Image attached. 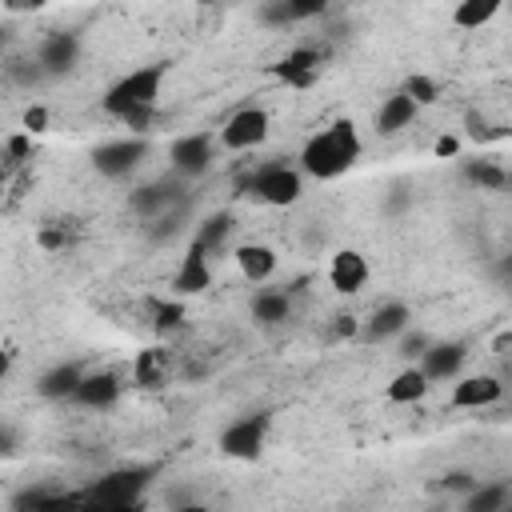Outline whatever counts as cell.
Instances as JSON below:
<instances>
[{"label": "cell", "instance_id": "cell-44", "mask_svg": "<svg viewBox=\"0 0 512 512\" xmlns=\"http://www.w3.org/2000/svg\"><path fill=\"white\" fill-rule=\"evenodd\" d=\"M456 148H460V144H456L452 136H440V140H436V156H456Z\"/></svg>", "mask_w": 512, "mask_h": 512}, {"label": "cell", "instance_id": "cell-46", "mask_svg": "<svg viewBox=\"0 0 512 512\" xmlns=\"http://www.w3.org/2000/svg\"><path fill=\"white\" fill-rule=\"evenodd\" d=\"M504 188H508V192H512V172H508V184H504Z\"/></svg>", "mask_w": 512, "mask_h": 512}, {"label": "cell", "instance_id": "cell-3", "mask_svg": "<svg viewBox=\"0 0 512 512\" xmlns=\"http://www.w3.org/2000/svg\"><path fill=\"white\" fill-rule=\"evenodd\" d=\"M160 84H164V64H144V68H136V72L120 76V80H116V84L104 92V112L120 120L128 108L156 104Z\"/></svg>", "mask_w": 512, "mask_h": 512}, {"label": "cell", "instance_id": "cell-40", "mask_svg": "<svg viewBox=\"0 0 512 512\" xmlns=\"http://www.w3.org/2000/svg\"><path fill=\"white\" fill-rule=\"evenodd\" d=\"M464 124H468V136H476V140L492 136V132H488V124H484V116H476V112H468V116H464Z\"/></svg>", "mask_w": 512, "mask_h": 512}, {"label": "cell", "instance_id": "cell-10", "mask_svg": "<svg viewBox=\"0 0 512 512\" xmlns=\"http://www.w3.org/2000/svg\"><path fill=\"white\" fill-rule=\"evenodd\" d=\"M36 60H40V68H44L48 76H68V72L76 68V60H80V40H76V32H52V36H44Z\"/></svg>", "mask_w": 512, "mask_h": 512}, {"label": "cell", "instance_id": "cell-17", "mask_svg": "<svg viewBox=\"0 0 512 512\" xmlns=\"http://www.w3.org/2000/svg\"><path fill=\"white\" fill-rule=\"evenodd\" d=\"M76 404H84V408H112L116 400H120V380L112 376V372H88L84 380H80V388H76V396H72Z\"/></svg>", "mask_w": 512, "mask_h": 512}, {"label": "cell", "instance_id": "cell-24", "mask_svg": "<svg viewBox=\"0 0 512 512\" xmlns=\"http://www.w3.org/2000/svg\"><path fill=\"white\" fill-rule=\"evenodd\" d=\"M132 376H136L140 388H160V384L168 380V352H160V348H144V352L136 356Z\"/></svg>", "mask_w": 512, "mask_h": 512}, {"label": "cell", "instance_id": "cell-16", "mask_svg": "<svg viewBox=\"0 0 512 512\" xmlns=\"http://www.w3.org/2000/svg\"><path fill=\"white\" fill-rule=\"evenodd\" d=\"M504 396V384L496 376H468L452 388V408H488Z\"/></svg>", "mask_w": 512, "mask_h": 512}, {"label": "cell", "instance_id": "cell-36", "mask_svg": "<svg viewBox=\"0 0 512 512\" xmlns=\"http://www.w3.org/2000/svg\"><path fill=\"white\" fill-rule=\"evenodd\" d=\"M428 344H432V340H428V336H420V332H416V336H404V340H400V356L416 360V356H424V352H428Z\"/></svg>", "mask_w": 512, "mask_h": 512}, {"label": "cell", "instance_id": "cell-29", "mask_svg": "<svg viewBox=\"0 0 512 512\" xmlns=\"http://www.w3.org/2000/svg\"><path fill=\"white\" fill-rule=\"evenodd\" d=\"M184 324V304L180 300H160L156 308H152V328L164 336V332H176Z\"/></svg>", "mask_w": 512, "mask_h": 512}, {"label": "cell", "instance_id": "cell-1", "mask_svg": "<svg viewBox=\"0 0 512 512\" xmlns=\"http://www.w3.org/2000/svg\"><path fill=\"white\" fill-rule=\"evenodd\" d=\"M356 160H360V132H356L352 120H336V124L320 128V132L304 144V152H300L304 172L316 176V180H336V176H344Z\"/></svg>", "mask_w": 512, "mask_h": 512}, {"label": "cell", "instance_id": "cell-15", "mask_svg": "<svg viewBox=\"0 0 512 512\" xmlns=\"http://www.w3.org/2000/svg\"><path fill=\"white\" fill-rule=\"evenodd\" d=\"M408 320H412V312H408V304L404 300H388V304H380L372 316H368V324H364V336L368 340H392V336H400L404 328H408Z\"/></svg>", "mask_w": 512, "mask_h": 512}, {"label": "cell", "instance_id": "cell-33", "mask_svg": "<svg viewBox=\"0 0 512 512\" xmlns=\"http://www.w3.org/2000/svg\"><path fill=\"white\" fill-rule=\"evenodd\" d=\"M260 20L272 24V28H284V24H292L296 16H292L288 0H264V4H260Z\"/></svg>", "mask_w": 512, "mask_h": 512}, {"label": "cell", "instance_id": "cell-14", "mask_svg": "<svg viewBox=\"0 0 512 512\" xmlns=\"http://www.w3.org/2000/svg\"><path fill=\"white\" fill-rule=\"evenodd\" d=\"M464 356H468V348H464L460 340L428 344V352L420 356V368H424V376H428V380H448V376H456V372H460Z\"/></svg>", "mask_w": 512, "mask_h": 512}, {"label": "cell", "instance_id": "cell-43", "mask_svg": "<svg viewBox=\"0 0 512 512\" xmlns=\"http://www.w3.org/2000/svg\"><path fill=\"white\" fill-rule=\"evenodd\" d=\"M4 8H8V12H40L44 0H4Z\"/></svg>", "mask_w": 512, "mask_h": 512}, {"label": "cell", "instance_id": "cell-4", "mask_svg": "<svg viewBox=\"0 0 512 512\" xmlns=\"http://www.w3.org/2000/svg\"><path fill=\"white\" fill-rule=\"evenodd\" d=\"M240 188H248V196L264 200V204H272V208H288V204L300 200L304 180H300V172L288 168V164H264V168H256Z\"/></svg>", "mask_w": 512, "mask_h": 512}, {"label": "cell", "instance_id": "cell-2", "mask_svg": "<svg viewBox=\"0 0 512 512\" xmlns=\"http://www.w3.org/2000/svg\"><path fill=\"white\" fill-rule=\"evenodd\" d=\"M152 476H156V468H148V464L112 468V472H104L100 480H92L80 492V504L84 508H136L144 488L152 484Z\"/></svg>", "mask_w": 512, "mask_h": 512}, {"label": "cell", "instance_id": "cell-37", "mask_svg": "<svg viewBox=\"0 0 512 512\" xmlns=\"http://www.w3.org/2000/svg\"><path fill=\"white\" fill-rule=\"evenodd\" d=\"M44 128H48V108L32 104V108L24 112V132H44Z\"/></svg>", "mask_w": 512, "mask_h": 512}, {"label": "cell", "instance_id": "cell-25", "mask_svg": "<svg viewBox=\"0 0 512 512\" xmlns=\"http://www.w3.org/2000/svg\"><path fill=\"white\" fill-rule=\"evenodd\" d=\"M428 376H424V368H404V372H396V380L388 384V400L392 404H416L424 392H428Z\"/></svg>", "mask_w": 512, "mask_h": 512}, {"label": "cell", "instance_id": "cell-9", "mask_svg": "<svg viewBox=\"0 0 512 512\" xmlns=\"http://www.w3.org/2000/svg\"><path fill=\"white\" fill-rule=\"evenodd\" d=\"M264 140H268V112L264 108H240L220 128V144L228 152H244V148H256Z\"/></svg>", "mask_w": 512, "mask_h": 512}, {"label": "cell", "instance_id": "cell-5", "mask_svg": "<svg viewBox=\"0 0 512 512\" xmlns=\"http://www.w3.org/2000/svg\"><path fill=\"white\" fill-rule=\"evenodd\" d=\"M144 156H148V140L144 136H120V140H104L100 148H92V168L100 176H108V180H120Z\"/></svg>", "mask_w": 512, "mask_h": 512}, {"label": "cell", "instance_id": "cell-27", "mask_svg": "<svg viewBox=\"0 0 512 512\" xmlns=\"http://www.w3.org/2000/svg\"><path fill=\"white\" fill-rule=\"evenodd\" d=\"M512 504V492L508 484H476L468 496H464V508L468 512H500Z\"/></svg>", "mask_w": 512, "mask_h": 512}, {"label": "cell", "instance_id": "cell-21", "mask_svg": "<svg viewBox=\"0 0 512 512\" xmlns=\"http://www.w3.org/2000/svg\"><path fill=\"white\" fill-rule=\"evenodd\" d=\"M80 504V496H68L60 488H28L12 496V512H44V508H68Z\"/></svg>", "mask_w": 512, "mask_h": 512}, {"label": "cell", "instance_id": "cell-41", "mask_svg": "<svg viewBox=\"0 0 512 512\" xmlns=\"http://www.w3.org/2000/svg\"><path fill=\"white\" fill-rule=\"evenodd\" d=\"M408 204H412V196H408L404 188H396V192L388 196V204H384V212H392V216H396V212H404Z\"/></svg>", "mask_w": 512, "mask_h": 512}, {"label": "cell", "instance_id": "cell-11", "mask_svg": "<svg viewBox=\"0 0 512 512\" xmlns=\"http://www.w3.org/2000/svg\"><path fill=\"white\" fill-rule=\"evenodd\" d=\"M208 284H212L208 248H204L200 240H192V248H188V256H184V264H180V268H176V276H172V288H176L180 296H200Z\"/></svg>", "mask_w": 512, "mask_h": 512}, {"label": "cell", "instance_id": "cell-18", "mask_svg": "<svg viewBox=\"0 0 512 512\" xmlns=\"http://www.w3.org/2000/svg\"><path fill=\"white\" fill-rule=\"evenodd\" d=\"M80 380H84V372H80L76 364H52L48 372H40L36 392H40L44 400H72L76 388H80Z\"/></svg>", "mask_w": 512, "mask_h": 512}, {"label": "cell", "instance_id": "cell-35", "mask_svg": "<svg viewBox=\"0 0 512 512\" xmlns=\"http://www.w3.org/2000/svg\"><path fill=\"white\" fill-rule=\"evenodd\" d=\"M328 4H332V0H288V8H292L296 20H312V16H320Z\"/></svg>", "mask_w": 512, "mask_h": 512}, {"label": "cell", "instance_id": "cell-31", "mask_svg": "<svg viewBox=\"0 0 512 512\" xmlns=\"http://www.w3.org/2000/svg\"><path fill=\"white\" fill-rule=\"evenodd\" d=\"M120 120H124V128H128L132 136H144V132L156 124V104H140V108H128Z\"/></svg>", "mask_w": 512, "mask_h": 512}, {"label": "cell", "instance_id": "cell-30", "mask_svg": "<svg viewBox=\"0 0 512 512\" xmlns=\"http://www.w3.org/2000/svg\"><path fill=\"white\" fill-rule=\"evenodd\" d=\"M8 80L20 84V88H32V84L48 80V72L40 68V60H12V64H8Z\"/></svg>", "mask_w": 512, "mask_h": 512}, {"label": "cell", "instance_id": "cell-7", "mask_svg": "<svg viewBox=\"0 0 512 512\" xmlns=\"http://www.w3.org/2000/svg\"><path fill=\"white\" fill-rule=\"evenodd\" d=\"M168 160H172V172L180 180H196L212 168V136L208 132H188V136H176L168 144Z\"/></svg>", "mask_w": 512, "mask_h": 512}, {"label": "cell", "instance_id": "cell-20", "mask_svg": "<svg viewBox=\"0 0 512 512\" xmlns=\"http://www.w3.org/2000/svg\"><path fill=\"white\" fill-rule=\"evenodd\" d=\"M236 264L252 284H260L276 272V252L268 244H244V248H236Z\"/></svg>", "mask_w": 512, "mask_h": 512}, {"label": "cell", "instance_id": "cell-32", "mask_svg": "<svg viewBox=\"0 0 512 512\" xmlns=\"http://www.w3.org/2000/svg\"><path fill=\"white\" fill-rule=\"evenodd\" d=\"M404 92H408V96H412L416 104H432V100L440 96V88H436V80H432V76H420V72H416V76H408V84H404Z\"/></svg>", "mask_w": 512, "mask_h": 512}, {"label": "cell", "instance_id": "cell-19", "mask_svg": "<svg viewBox=\"0 0 512 512\" xmlns=\"http://www.w3.org/2000/svg\"><path fill=\"white\" fill-rule=\"evenodd\" d=\"M412 120H416V100H412L408 92H392V96L380 104V112H376V128H380L384 136L408 128Z\"/></svg>", "mask_w": 512, "mask_h": 512}, {"label": "cell", "instance_id": "cell-6", "mask_svg": "<svg viewBox=\"0 0 512 512\" xmlns=\"http://www.w3.org/2000/svg\"><path fill=\"white\" fill-rule=\"evenodd\" d=\"M264 436H268V412L240 416L220 432V452L232 460H256L264 452Z\"/></svg>", "mask_w": 512, "mask_h": 512}, {"label": "cell", "instance_id": "cell-34", "mask_svg": "<svg viewBox=\"0 0 512 512\" xmlns=\"http://www.w3.org/2000/svg\"><path fill=\"white\" fill-rule=\"evenodd\" d=\"M476 484H480V480H476L472 472H444V476L436 480V488H444V492H464V496H468Z\"/></svg>", "mask_w": 512, "mask_h": 512}, {"label": "cell", "instance_id": "cell-38", "mask_svg": "<svg viewBox=\"0 0 512 512\" xmlns=\"http://www.w3.org/2000/svg\"><path fill=\"white\" fill-rule=\"evenodd\" d=\"M32 152V132H16V136H8V156L12 160H24Z\"/></svg>", "mask_w": 512, "mask_h": 512}, {"label": "cell", "instance_id": "cell-8", "mask_svg": "<svg viewBox=\"0 0 512 512\" xmlns=\"http://www.w3.org/2000/svg\"><path fill=\"white\" fill-rule=\"evenodd\" d=\"M184 204H188V192H184V184H176V180H152V184H140V188L128 196V208H132L136 216H144V220H156V216L176 212V208H184Z\"/></svg>", "mask_w": 512, "mask_h": 512}, {"label": "cell", "instance_id": "cell-39", "mask_svg": "<svg viewBox=\"0 0 512 512\" xmlns=\"http://www.w3.org/2000/svg\"><path fill=\"white\" fill-rule=\"evenodd\" d=\"M0 456H16V428L0 424Z\"/></svg>", "mask_w": 512, "mask_h": 512}, {"label": "cell", "instance_id": "cell-26", "mask_svg": "<svg viewBox=\"0 0 512 512\" xmlns=\"http://www.w3.org/2000/svg\"><path fill=\"white\" fill-rule=\"evenodd\" d=\"M232 228H236L232 212H212V216H204V224L196 228V240H200L208 252H224V244H228Z\"/></svg>", "mask_w": 512, "mask_h": 512}, {"label": "cell", "instance_id": "cell-23", "mask_svg": "<svg viewBox=\"0 0 512 512\" xmlns=\"http://www.w3.org/2000/svg\"><path fill=\"white\" fill-rule=\"evenodd\" d=\"M288 312H292L288 292L264 288V292H256V300H252V320H256V324H268V328H272V324H284Z\"/></svg>", "mask_w": 512, "mask_h": 512}, {"label": "cell", "instance_id": "cell-47", "mask_svg": "<svg viewBox=\"0 0 512 512\" xmlns=\"http://www.w3.org/2000/svg\"><path fill=\"white\" fill-rule=\"evenodd\" d=\"M200 4H212V0H200Z\"/></svg>", "mask_w": 512, "mask_h": 512}, {"label": "cell", "instance_id": "cell-42", "mask_svg": "<svg viewBox=\"0 0 512 512\" xmlns=\"http://www.w3.org/2000/svg\"><path fill=\"white\" fill-rule=\"evenodd\" d=\"M496 280H500V284H504V288H512V252H508V256H500V260H496Z\"/></svg>", "mask_w": 512, "mask_h": 512}, {"label": "cell", "instance_id": "cell-28", "mask_svg": "<svg viewBox=\"0 0 512 512\" xmlns=\"http://www.w3.org/2000/svg\"><path fill=\"white\" fill-rule=\"evenodd\" d=\"M500 8H504V0H460L456 12H452V24H456V28H480V24H488Z\"/></svg>", "mask_w": 512, "mask_h": 512}, {"label": "cell", "instance_id": "cell-45", "mask_svg": "<svg viewBox=\"0 0 512 512\" xmlns=\"http://www.w3.org/2000/svg\"><path fill=\"white\" fill-rule=\"evenodd\" d=\"M336 336H356V320L352 316H336Z\"/></svg>", "mask_w": 512, "mask_h": 512}, {"label": "cell", "instance_id": "cell-22", "mask_svg": "<svg viewBox=\"0 0 512 512\" xmlns=\"http://www.w3.org/2000/svg\"><path fill=\"white\" fill-rule=\"evenodd\" d=\"M460 176L468 184L484 188V192H504V184H508V168H500L496 160H464L460 164Z\"/></svg>", "mask_w": 512, "mask_h": 512}, {"label": "cell", "instance_id": "cell-12", "mask_svg": "<svg viewBox=\"0 0 512 512\" xmlns=\"http://www.w3.org/2000/svg\"><path fill=\"white\" fill-rule=\"evenodd\" d=\"M328 280H332V288H336V292L352 296V292H360V288L368 284V260H364L360 252L344 248V252H336V256H332Z\"/></svg>", "mask_w": 512, "mask_h": 512}, {"label": "cell", "instance_id": "cell-13", "mask_svg": "<svg viewBox=\"0 0 512 512\" xmlns=\"http://www.w3.org/2000/svg\"><path fill=\"white\" fill-rule=\"evenodd\" d=\"M272 72H276L284 84H292V88H308V84H316V76H320V52H316V48H292Z\"/></svg>", "mask_w": 512, "mask_h": 512}]
</instances>
